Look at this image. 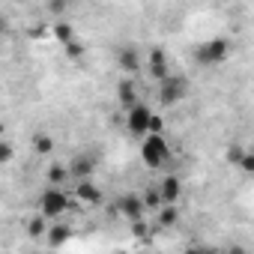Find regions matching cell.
<instances>
[{"label": "cell", "mask_w": 254, "mask_h": 254, "mask_svg": "<svg viewBox=\"0 0 254 254\" xmlns=\"http://www.w3.org/2000/svg\"><path fill=\"white\" fill-rule=\"evenodd\" d=\"M141 159L147 168H165L171 162V144L165 141V135H147L141 144Z\"/></svg>", "instance_id": "cell-1"}, {"label": "cell", "mask_w": 254, "mask_h": 254, "mask_svg": "<svg viewBox=\"0 0 254 254\" xmlns=\"http://www.w3.org/2000/svg\"><path fill=\"white\" fill-rule=\"evenodd\" d=\"M66 209H69V191H66V189L48 186V189L39 194V215H42V218H60Z\"/></svg>", "instance_id": "cell-2"}, {"label": "cell", "mask_w": 254, "mask_h": 254, "mask_svg": "<svg viewBox=\"0 0 254 254\" xmlns=\"http://www.w3.org/2000/svg\"><path fill=\"white\" fill-rule=\"evenodd\" d=\"M194 57H197L200 66H218L230 57V42L227 39H209L194 51Z\"/></svg>", "instance_id": "cell-3"}, {"label": "cell", "mask_w": 254, "mask_h": 254, "mask_svg": "<svg viewBox=\"0 0 254 254\" xmlns=\"http://www.w3.org/2000/svg\"><path fill=\"white\" fill-rule=\"evenodd\" d=\"M189 93V81L183 75H168L165 81H159V102L162 105H177L183 102Z\"/></svg>", "instance_id": "cell-4"}, {"label": "cell", "mask_w": 254, "mask_h": 254, "mask_svg": "<svg viewBox=\"0 0 254 254\" xmlns=\"http://www.w3.org/2000/svg\"><path fill=\"white\" fill-rule=\"evenodd\" d=\"M117 212L126 218V221H141V218H147V209H144V200H141V194H123L120 200H117Z\"/></svg>", "instance_id": "cell-5"}, {"label": "cell", "mask_w": 254, "mask_h": 254, "mask_svg": "<svg viewBox=\"0 0 254 254\" xmlns=\"http://www.w3.org/2000/svg\"><path fill=\"white\" fill-rule=\"evenodd\" d=\"M150 117H153V111L147 108V105H135V108H129L126 111V129H129L135 138H141V135H147V123H150Z\"/></svg>", "instance_id": "cell-6"}, {"label": "cell", "mask_w": 254, "mask_h": 254, "mask_svg": "<svg viewBox=\"0 0 254 254\" xmlns=\"http://www.w3.org/2000/svg\"><path fill=\"white\" fill-rule=\"evenodd\" d=\"M156 189H159V197H162L165 206H177V200L183 197V183H180V177H174V174H168Z\"/></svg>", "instance_id": "cell-7"}, {"label": "cell", "mask_w": 254, "mask_h": 254, "mask_svg": "<svg viewBox=\"0 0 254 254\" xmlns=\"http://www.w3.org/2000/svg\"><path fill=\"white\" fill-rule=\"evenodd\" d=\"M72 194H75L81 203H87V206L102 203V191H99V186H96L93 180H78V183H75V189H72Z\"/></svg>", "instance_id": "cell-8"}, {"label": "cell", "mask_w": 254, "mask_h": 254, "mask_svg": "<svg viewBox=\"0 0 254 254\" xmlns=\"http://www.w3.org/2000/svg\"><path fill=\"white\" fill-rule=\"evenodd\" d=\"M147 72H150V78H156V81H165V78L171 75L165 48H153V51H150V63H147Z\"/></svg>", "instance_id": "cell-9"}, {"label": "cell", "mask_w": 254, "mask_h": 254, "mask_svg": "<svg viewBox=\"0 0 254 254\" xmlns=\"http://www.w3.org/2000/svg\"><path fill=\"white\" fill-rule=\"evenodd\" d=\"M120 69L129 75V78L141 72V54H138V48H135V45L120 48Z\"/></svg>", "instance_id": "cell-10"}, {"label": "cell", "mask_w": 254, "mask_h": 254, "mask_svg": "<svg viewBox=\"0 0 254 254\" xmlns=\"http://www.w3.org/2000/svg\"><path fill=\"white\" fill-rule=\"evenodd\" d=\"M66 168H69V177H75V180H90L93 171H96V159H90V156H75Z\"/></svg>", "instance_id": "cell-11"}, {"label": "cell", "mask_w": 254, "mask_h": 254, "mask_svg": "<svg viewBox=\"0 0 254 254\" xmlns=\"http://www.w3.org/2000/svg\"><path fill=\"white\" fill-rule=\"evenodd\" d=\"M117 99L123 102V108H126V111L138 105V87H135V81H132V78H123V81H120V87H117Z\"/></svg>", "instance_id": "cell-12"}, {"label": "cell", "mask_w": 254, "mask_h": 254, "mask_svg": "<svg viewBox=\"0 0 254 254\" xmlns=\"http://www.w3.org/2000/svg\"><path fill=\"white\" fill-rule=\"evenodd\" d=\"M45 236H48V242H51L54 248H60V245H66V242L72 239V227H69V224H63V221H57V224H51V227H48V233H45Z\"/></svg>", "instance_id": "cell-13"}, {"label": "cell", "mask_w": 254, "mask_h": 254, "mask_svg": "<svg viewBox=\"0 0 254 254\" xmlns=\"http://www.w3.org/2000/svg\"><path fill=\"white\" fill-rule=\"evenodd\" d=\"M48 183H51L54 189H66V183H69V168L60 165V162L48 165Z\"/></svg>", "instance_id": "cell-14"}, {"label": "cell", "mask_w": 254, "mask_h": 254, "mask_svg": "<svg viewBox=\"0 0 254 254\" xmlns=\"http://www.w3.org/2000/svg\"><path fill=\"white\" fill-rule=\"evenodd\" d=\"M45 233H48V218H42L39 212L30 215V218H27V236H30V239H42Z\"/></svg>", "instance_id": "cell-15"}, {"label": "cell", "mask_w": 254, "mask_h": 254, "mask_svg": "<svg viewBox=\"0 0 254 254\" xmlns=\"http://www.w3.org/2000/svg\"><path fill=\"white\" fill-rule=\"evenodd\" d=\"M51 33H54V39H57V42H63V45H69V42L75 39V30H72V24H66V21H57V24H51Z\"/></svg>", "instance_id": "cell-16"}, {"label": "cell", "mask_w": 254, "mask_h": 254, "mask_svg": "<svg viewBox=\"0 0 254 254\" xmlns=\"http://www.w3.org/2000/svg\"><path fill=\"white\" fill-rule=\"evenodd\" d=\"M141 200H144V209H156V212H159V209L165 206L162 197H159V189H156V186H147L144 194H141Z\"/></svg>", "instance_id": "cell-17"}, {"label": "cell", "mask_w": 254, "mask_h": 254, "mask_svg": "<svg viewBox=\"0 0 254 254\" xmlns=\"http://www.w3.org/2000/svg\"><path fill=\"white\" fill-rule=\"evenodd\" d=\"M180 221V209L177 206H162L159 209V227H174Z\"/></svg>", "instance_id": "cell-18"}, {"label": "cell", "mask_w": 254, "mask_h": 254, "mask_svg": "<svg viewBox=\"0 0 254 254\" xmlns=\"http://www.w3.org/2000/svg\"><path fill=\"white\" fill-rule=\"evenodd\" d=\"M33 150H36L39 156H48V153L54 150V141H51V135H33Z\"/></svg>", "instance_id": "cell-19"}, {"label": "cell", "mask_w": 254, "mask_h": 254, "mask_svg": "<svg viewBox=\"0 0 254 254\" xmlns=\"http://www.w3.org/2000/svg\"><path fill=\"white\" fill-rule=\"evenodd\" d=\"M63 48H66V57H69V60H81V57H84V51H87V48H84V42H78V39H72V42H69V45H63Z\"/></svg>", "instance_id": "cell-20"}, {"label": "cell", "mask_w": 254, "mask_h": 254, "mask_svg": "<svg viewBox=\"0 0 254 254\" xmlns=\"http://www.w3.org/2000/svg\"><path fill=\"white\" fill-rule=\"evenodd\" d=\"M132 236L141 239V242H150V227H147L144 218H141V221H132Z\"/></svg>", "instance_id": "cell-21"}, {"label": "cell", "mask_w": 254, "mask_h": 254, "mask_svg": "<svg viewBox=\"0 0 254 254\" xmlns=\"http://www.w3.org/2000/svg\"><path fill=\"white\" fill-rule=\"evenodd\" d=\"M15 159V147L9 141H0V165H9Z\"/></svg>", "instance_id": "cell-22"}, {"label": "cell", "mask_w": 254, "mask_h": 254, "mask_svg": "<svg viewBox=\"0 0 254 254\" xmlns=\"http://www.w3.org/2000/svg\"><path fill=\"white\" fill-rule=\"evenodd\" d=\"M162 132H165V120L153 114V117H150V123H147V135H162Z\"/></svg>", "instance_id": "cell-23"}, {"label": "cell", "mask_w": 254, "mask_h": 254, "mask_svg": "<svg viewBox=\"0 0 254 254\" xmlns=\"http://www.w3.org/2000/svg\"><path fill=\"white\" fill-rule=\"evenodd\" d=\"M224 156H227V162H230V165H239V159H242V156H245V150H242V147H239V144H230V147H227V153H224Z\"/></svg>", "instance_id": "cell-24"}, {"label": "cell", "mask_w": 254, "mask_h": 254, "mask_svg": "<svg viewBox=\"0 0 254 254\" xmlns=\"http://www.w3.org/2000/svg\"><path fill=\"white\" fill-rule=\"evenodd\" d=\"M236 168H239L242 174H254V156H251V153H245V156L239 159V165H236Z\"/></svg>", "instance_id": "cell-25"}, {"label": "cell", "mask_w": 254, "mask_h": 254, "mask_svg": "<svg viewBox=\"0 0 254 254\" xmlns=\"http://www.w3.org/2000/svg\"><path fill=\"white\" fill-rule=\"evenodd\" d=\"M51 12H66V3H51Z\"/></svg>", "instance_id": "cell-26"}, {"label": "cell", "mask_w": 254, "mask_h": 254, "mask_svg": "<svg viewBox=\"0 0 254 254\" xmlns=\"http://www.w3.org/2000/svg\"><path fill=\"white\" fill-rule=\"evenodd\" d=\"M224 254H245V248H239V245H233L230 251H224Z\"/></svg>", "instance_id": "cell-27"}, {"label": "cell", "mask_w": 254, "mask_h": 254, "mask_svg": "<svg viewBox=\"0 0 254 254\" xmlns=\"http://www.w3.org/2000/svg\"><path fill=\"white\" fill-rule=\"evenodd\" d=\"M3 30H6V21H3V18H0V39H3Z\"/></svg>", "instance_id": "cell-28"}, {"label": "cell", "mask_w": 254, "mask_h": 254, "mask_svg": "<svg viewBox=\"0 0 254 254\" xmlns=\"http://www.w3.org/2000/svg\"><path fill=\"white\" fill-rule=\"evenodd\" d=\"M183 254H200V248H186Z\"/></svg>", "instance_id": "cell-29"}, {"label": "cell", "mask_w": 254, "mask_h": 254, "mask_svg": "<svg viewBox=\"0 0 254 254\" xmlns=\"http://www.w3.org/2000/svg\"><path fill=\"white\" fill-rule=\"evenodd\" d=\"M200 254H215V251H212V248H206V251H203V248H200Z\"/></svg>", "instance_id": "cell-30"}]
</instances>
